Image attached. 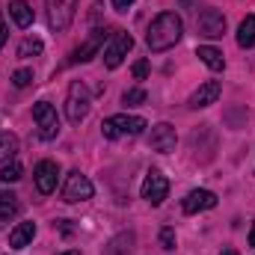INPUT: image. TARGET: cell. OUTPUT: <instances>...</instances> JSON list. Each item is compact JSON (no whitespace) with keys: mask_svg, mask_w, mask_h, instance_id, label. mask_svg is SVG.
Returning a JSON list of instances; mask_svg holds the SVG:
<instances>
[{"mask_svg":"<svg viewBox=\"0 0 255 255\" xmlns=\"http://www.w3.org/2000/svg\"><path fill=\"white\" fill-rule=\"evenodd\" d=\"M181 33H184V24H181V18H178L175 12H160V15H157V18L148 24L145 45H148V51H154V54H163V51H169V48H175V45H178Z\"/></svg>","mask_w":255,"mask_h":255,"instance_id":"1","label":"cell"},{"mask_svg":"<svg viewBox=\"0 0 255 255\" xmlns=\"http://www.w3.org/2000/svg\"><path fill=\"white\" fill-rule=\"evenodd\" d=\"M145 119L142 116H128V113H119V116H110L101 122V133L107 139H119V136H139L145 130Z\"/></svg>","mask_w":255,"mask_h":255,"instance_id":"2","label":"cell"},{"mask_svg":"<svg viewBox=\"0 0 255 255\" xmlns=\"http://www.w3.org/2000/svg\"><path fill=\"white\" fill-rule=\"evenodd\" d=\"M89 107H92L89 89H86L80 80H74V83L68 86V98H65V119H68L71 125H80V122L89 116Z\"/></svg>","mask_w":255,"mask_h":255,"instance_id":"3","label":"cell"},{"mask_svg":"<svg viewBox=\"0 0 255 255\" xmlns=\"http://www.w3.org/2000/svg\"><path fill=\"white\" fill-rule=\"evenodd\" d=\"M45 6H48V27L54 33H65L74 21L77 0H45Z\"/></svg>","mask_w":255,"mask_h":255,"instance_id":"4","label":"cell"},{"mask_svg":"<svg viewBox=\"0 0 255 255\" xmlns=\"http://www.w3.org/2000/svg\"><path fill=\"white\" fill-rule=\"evenodd\" d=\"M130 48H133L130 33L113 30V33H110V42H107V48H104V65H107V68H119V65L125 63V57H128Z\"/></svg>","mask_w":255,"mask_h":255,"instance_id":"5","label":"cell"},{"mask_svg":"<svg viewBox=\"0 0 255 255\" xmlns=\"http://www.w3.org/2000/svg\"><path fill=\"white\" fill-rule=\"evenodd\" d=\"M33 119L39 125V136L42 139H54L60 133V116H57V107L48 104V101H36L33 104Z\"/></svg>","mask_w":255,"mask_h":255,"instance_id":"6","label":"cell"},{"mask_svg":"<svg viewBox=\"0 0 255 255\" xmlns=\"http://www.w3.org/2000/svg\"><path fill=\"white\" fill-rule=\"evenodd\" d=\"M92 193H95V187H92V181L83 175V172H68V178H65L63 184V202H68V205H77V202H86V199H92Z\"/></svg>","mask_w":255,"mask_h":255,"instance_id":"7","label":"cell"},{"mask_svg":"<svg viewBox=\"0 0 255 255\" xmlns=\"http://www.w3.org/2000/svg\"><path fill=\"white\" fill-rule=\"evenodd\" d=\"M196 27H199V36L205 39H220L226 33V15L220 9H202L199 18H196Z\"/></svg>","mask_w":255,"mask_h":255,"instance_id":"8","label":"cell"},{"mask_svg":"<svg viewBox=\"0 0 255 255\" xmlns=\"http://www.w3.org/2000/svg\"><path fill=\"white\" fill-rule=\"evenodd\" d=\"M57 178H60V166L54 160H39L36 169H33V181H36V190L42 196H51L57 190Z\"/></svg>","mask_w":255,"mask_h":255,"instance_id":"9","label":"cell"},{"mask_svg":"<svg viewBox=\"0 0 255 255\" xmlns=\"http://www.w3.org/2000/svg\"><path fill=\"white\" fill-rule=\"evenodd\" d=\"M104 33H107L104 27H95V30H92L89 36H86V42H83V45H80V48H77V51H74V54L68 57V65L89 63V60H92V57H95V54H98V51L104 48V39H107Z\"/></svg>","mask_w":255,"mask_h":255,"instance_id":"10","label":"cell"},{"mask_svg":"<svg viewBox=\"0 0 255 255\" xmlns=\"http://www.w3.org/2000/svg\"><path fill=\"white\" fill-rule=\"evenodd\" d=\"M166 196H169V181H166V175H160L157 169H151V172L145 175V181H142V199H145L148 205H163Z\"/></svg>","mask_w":255,"mask_h":255,"instance_id":"11","label":"cell"},{"mask_svg":"<svg viewBox=\"0 0 255 255\" xmlns=\"http://www.w3.org/2000/svg\"><path fill=\"white\" fill-rule=\"evenodd\" d=\"M151 148L154 151H160V154H169V151H175V142H178V136H175V128L169 125V122H160V125L151 128Z\"/></svg>","mask_w":255,"mask_h":255,"instance_id":"12","label":"cell"},{"mask_svg":"<svg viewBox=\"0 0 255 255\" xmlns=\"http://www.w3.org/2000/svg\"><path fill=\"white\" fill-rule=\"evenodd\" d=\"M181 208H184V214H199V211H211V208H217V196H214L211 190H190L187 196H184Z\"/></svg>","mask_w":255,"mask_h":255,"instance_id":"13","label":"cell"},{"mask_svg":"<svg viewBox=\"0 0 255 255\" xmlns=\"http://www.w3.org/2000/svg\"><path fill=\"white\" fill-rule=\"evenodd\" d=\"M220 92H223L220 80H208V83H202V86H199V89L190 95V107H193V110H199V107L214 104V101L220 98Z\"/></svg>","mask_w":255,"mask_h":255,"instance_id":"14","label":"cell"},{"mask_svg":"<svg viewBox=\"0 0 255 255\" xmlns=\"http://www.w3.org/2000/svg\"><path fill=\"white\" fill-rule=\"evenodd\" d=\"M33 238H36V223H18V226L9 232V247H12V250H24Z\"/></svg>","mask_w":255,"mask_h":255,"instance_id":"15","label":"cell"},{"mask_svg":"<svg viewBox=\"0 0 255 255\" xmlns=\"http://www.w3.org/2000/svg\"><path fill=\"white\" fill-rule=\"evenodd\" d=\"M9 18L21 27V30H27L30 24H33V9H30V3L27 0H9Z\"/></svg>","mask_w":255,"mask_h":255,"instance_id":"16","label":"cell"},{"mask_svg":"<svg viewBox=\"0 0 255 255\" xmlns=\"http://www.w3.org/2000/svg\"><path fill=\"white\" fill-rule=\"evenodd\" d=\"M196 57L208 65L211 71H223V68H226V57H223V51H217V48H211V45H202Z\"/></svg>","mask_w":255,"mask_h":255,"instance_id":"17","label":"cell"},{"mask_svg":"<svg viewBox=\"0 0 255 255\" xmlns=\"http://www.w3.org/2000/svg\"><path fill=\"white\" fill-rule=\"evenodd\" d=\"M130 244H133V232H122V235H116V238L104 247L101 255H128L130 250H133Z\"/></svg>","mask_w":255,"mask_h":255,"instance_id":"18","label":"cell"},{"mask_svg":"<svg viewBox=\"0 0 255 255\" xmlns=\"http://www.w3.org/2000/svg\"><path fill=\"white\" fill-rule=\"evenodd\" d=\"M18 211H21V205H18V196L9 190H0V220L3 223H9L12 217H18Z\"/></svg>","mask_w":255,"mask_h":255,"instance_id":"19","label":"cell"},{"mask_svg":"<svg viewBox=\"0 0 255 255\" xmlns=\"http://www.w3.org/2000/svg\"><path fill=\"white\" fill-rule=\"evenodd\" d=\"M238 45L241 48H253L255 45V15H247L238 27Z\"/></svg>","mask_w":255,"mask_h":255,"instance_id":"20","label":"cell"},{"mask_svg":"<svg viewBox=\"0 0 255 255\" xmlns=\"http://www.w3.org/2000/svg\"><path fill=\"white\" fill-rule=\"evenodd\" d=\"M15 151H18V136L9 133V130H0V163L12 160Z\"/></svg>","mask_w":255,"mask_h":255,"instance_id":"21","label":"cell"},{"mask_svg":"<svg viewBox=\"0 0 255 255\" xmlns=\"http://www.w3.org/2000/svg\"><path fill=\"white\" fill-rule=\"evenodd\" d=\"M42 48H45V45H42V39H39V36H27V39L18 45V57H24V60L39 57V54H42Z\"/></svg>","mask_w":255,"mask_h":255,"instance_id":"22","label":"cell"},{"mask_svg":"<svg viewBox=\"0 0 255 255\" xmlns=\"http://www.w3.org/2000/svg\"><path fill=\"white\" fill-rule=\"evenodd\" d=\"M21 175H24V169H21V163H18L15 157L6 160L3 169H0V181H3V184H15V181H21Z\"/></svg>","mask_w":255,"mask_h":255,"instance_id":"23","label":"cell"},{"mask_svg":"<svg viewBox=\"0 0 255 255\" xmlns=\"http://www.w3.org/2000/svg\"><path fill=\"white\" fill-rule=\"evenodd\" d=\"M145 89H128L125 95H122V101H125L128 107H136V104H145Z\"/></svg>","mask_w":255,"mask_h":255,"instance_id":"24","label":"cell"},{"mask_svg":"<svg viewBox=\"0 0 255 255\" xmlns=\"http://www.w3.org/2000/svg\"><path fill=\"white\" fill-rule=\"evenodd\" d=\"M12 83H15L18 89H24V86H30V83H33V71H30V68H18V71L12 74Z\"/></svg>","mask_w":255,"mask_h":255,"instance_id":"25","label":"cell"},{"mask_svg":"<svg viewBox=\"0 0 255 255\" xmlns=\"http://www.w3.org/2000/svg\"><path fill=\"white\" fill-rule=\"evenodd\" d=\"M160 247H163L166 253H172V250H175V229H169V226H166V229H160Z\"/></svg>","mask_w":255,"mask_h":255,"instance_id":"26","label":"cell"},{"mask_svg":"<svg viewBox=\"0 0 255 255\" xmlns=\"http://www.w3.org/2000/svg\"><path fill=\"white\" fill-rule=\"evenodd\" d=\"M130 71H133L136 80H145V77H148V63H145V60H136V63L130 65Z\"/></svg>","mask_w":255,"mask_h":255,"instance_id":"27","label":"cell"},{"mask_svg":"<svg viewBox=\"0 0 255 255\" xmlns=\"http://www.w3.org/2000/svg\"><path fill=\"white\" fill-rule=\"evenodd\" d=\"M133 6V0H113V9H119V12H125Z\"/></svg>","mask_w":255,"mask_h":255,"instance_id":"28","label":"cell"},{"mask_svg":"<svg viewBox=\"0 0 255 255\" xmlns=\"http://www.w3.org/2000/svg\"><path fill=\"white\" fill-rule=\"evenodd\" d=\"M6 36H9V33H6V21H3V18H0V48H3V45H6Z\"/></svg>","mask_w":255,"mask_h":255,"instance_id":"29","label":"cell"},{"mask_svg":"<svg viewBox=\"0 0 255 255\" xmlns=\"http://www.w3.org/2000/svg\"><path fill=\"white\" fill-rule=\"evenodd\" d=\"M250 247L255 250V223H253V229H250Z\"/></svg>","mask_w":255,"mask_h":255,"instance_id":"30","label":"cell"},{"mask_svg":"<svg viewBox=\"0 0 255 255\" xmlns=\"http://www.w3.org/2000/svg\"><path fill=\"white\" fill-rule=\"evenodd\" d=\"M220 255H238V253H235V250H223Z\"/></svg>","mask_w":255,"mask_h":255,"instance_id":"31","label":"cell"},{"mask_svg":"<svg viewBox=\"0 0 255 255\" xmlns=\"http://www.w3.org/2000/svg\"><path fill=\"white\" fill-rule=\"evenodd\" d=\"M60 255H80V253H74V250H68V253H60Z\"/></svg>","mask_w":255,"mask_h":255,"instance_id":"32","label":"cell"}]
</instances>
